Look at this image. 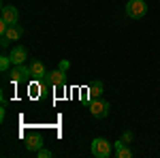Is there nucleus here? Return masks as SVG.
<instances>
[{"mask_svg":"<svg viewBox=\"0 0 160 158\" xmlns=\"http://www.w3.org/2000/svg\"><path fill=\"white\" fill-rule=\"evenodd\" d=\"M43 84H49L53 88H64L66 85V77H64V71L62 69H56V71H49L45 79H41Z\"/></svg>","mask_w":160,"mask_h":158,"instance_id":"nucleus-4","label":"nucleus"},{"mask_svg":"<svg viewBox=\"0 0 160 158\" xmlns=\"http://www.w3.org/2000/svg\"><path fill=\"white\" fill-rule=\"evenodd\" d=\"M102 96V81H94L88 88V100H96Z\"/></svg>","mask_w":160,"mask_h":158,"instance_id":"nucleus-11","label":"nucleus"},{"mask_svg":"<svg viewBox=\"0 0 160 158\" xmlns=\"http://www.w3.org/2000/svg\"><path fill=\"white\" fill-rule=\"evenodd\" d=\"M145 13H148V4L143 0H128L126 2V15L130 19H141V17H145Z\"/></svg>","mask_w":160,"mask_h":158,"instance_id":"nucleus-1","label":"nucleus"},{"mask_svg":"<svg viewBox=\"0 0 160 158\" xmlns=\"http://www.w3.org/2000/svg\"><path fill=\"white\" fill-rule=\"evenodd\" d=\"M115 156L118 158H130L132 156V150L128 147V143H124V141H115Z\"/></svg>","mask_w":160,"mask_h":158,"instance_id":"nucleus-12","label":"nucleus"},{"mask_svg":"<svg viewBox=\"0 0 160 158\" xmlns=\"http://www.w3.org/2000/svg\"><path fill=\"white\" fill-rule=\"evenodd\" d=\"M92 154L96 158H109L111 156V143L107 139H102V137L94 139L92 141Z\"/></svg>","mask_w":160,"mask_h":158,"instance_id":"nucleus-3","label":"nucleus"},{"mask_svg":"<svg viewBox=\"0 0 160 158\" xmlns=\"http://www.w3.org/2000/svg\"><path fill=\"white\" fill-rule=\"evenodd\" d=\"M9 43H11L9 38H7V37H2V41H0V45H2V47H9Z\"/></svg>","mask_w":160,"mask_h":158,"instance_id":"nucleus-17","label":"nucleus"},{"mask_svg":"<svg viewBox=\"0 0 160 158\" xmlns=\"http://www.w3.org/2000/svg\"><path fill=\"white\" fill-rule=\"evenodd\" d=\"M22 34H24V28H22L19 24H13V26H9V30H7L2 37H7L9 41H19Z\"/></svg>","mask_w":160,"mask_h":158,"instance_id":"nucleus-10","label":"nucleus"},{"mask_svg":"<svg viewBox=\"0 0 160 158\" xmlns=\"http://www.w3.org/2000/svg\"><path fill=\"white\" fill-rule=\"evenodd\" d=\"M11 60H13V66H17V64H24L26 58H28V49L24 47V45H15V47L11 49Z\"/></svg>","mask_w":160,"mask_h":158,"instance_id":"nucleus-7","label":"nucleus"},{"mask_svg":"<svg viewBox=\"0 0 160 158\" xmlns=\"http://www.w3.org/2000/svg\"><path fill=\"white\" fill-rule=\"evenodd\" d=\"M30 73L34 79H45L47 77V69L41 60H30Z\"/></svg>","mask_w":160,"mask_h":158,"instance_id":"nucleus-8","label":"nucleus"},{"mask_svg":"<svg viewBox=\"0 0 160 158\" xmlns=\"http://www.w3.org/2000/svg\"><path fill=\"white\" fill-rule=\"evenodd\" d=\"M68 66H71V62H68V60H62V62H60V66H58V69H62V71L66 73V71H68Z\"/></svg>","mask_w":160,"mask_h":158,"instance_id":"nucleus-15","label":"nucleus"},{"mask_svg":"<svg viewBox=\"0 0 160 158\" xmlns=\"http://www.w3.org/2000/svg\"><path fill=\"white\" fill-rule=\"evenodd\" d=\"M41 147H43V137L41 135H30L26 139V150L28 152H38Z\"/></svg>","mask_w":160,"mask_h":158,"instance_id":"nucleus-9","label":"nucleus"},{"mask_svg":"<svg viewBox=\"0 0 160 158\" xmlns=\"http://www.w3.org/2000/svg\"><path fill=\"white\" fill-rule=\"evenodd\" d=\"M11 64H13L11 56H4V54H2V56H0V71H2V73H7V71H9V66H11Z\"/></svg>","mask_w":160,"mask_h":158,"instance_id":"nucleus-13","label":"nucleus"},{"mask_svg":"<svg viewBox=\"0 0 160 158\" xmlns=\"http://www.w3.org/2000/svg\"><path fill=\"white\" fill-rule=\"evenodd\" d=\"M37 154H38V158H49V156H51V152H49V150H43V147L38 150Z\"/></svg>","mask_w":160,"mask_h":158,"instance_id":"nucleus-14","label":"nucleus"},{"mask_svg":"<svg viewBox=\"0 0 160 158\" xmlns=\"http://www.w3.org/2000/svg\"><path fill=\"white\" fill-rule=\"evenodd\" d=\"M122 141H124V143H130V141H132V133H130V130H128V133H124Z\"/></svg>","mask_w":160,"mask_h":158,"instance_id":"nucleus-16","label":"nucleus"},{"mask_svg":"<svg viewBox=\"0 0 160 158\" xmlns=\"http://www.w3.org/2000/svg\"><path fill=\"white\" fill-rule=\"evenodd\" d=\"M13 84H19V81H26V79H30L32 73H30V66H26V64H17V66H13V71L9 73Z\"/></svg>","mask_w":160,"mask_h":158,"instance_id":"nucleus-5","label":"nucleus"},{"mask_svg":"<svg viewBox=\"0 0 160 158\" xmlns=\"http://www.w3.org/2000/svg\"><path fill=\"white\" fill-rule=\"evenodd\" d=\"M109 109H111V105L107 103V100H102V98L90 100V113H92L94 118H98V120L107 118V115H109Z\"/></svg>","mask_w":160,"mask_h":158,"instance_id":"nucleus-2","label":"nucleus"},{"mask_svg":"<svg viewBox=\"0 0 160 158\" xmlns=\"http://www.w3.org/2000/svg\"><path fill=\"white\" fill-rule=\"evenodd\" d=\"M0 19L7 22L9 26H13V24H17L19 13H17V9H15L13 4H4V7H2V15H0Z\"/></svg>","mask_w":160,"mask_h":158,"instance_id":"nucleus-6","label":"nucleus"}]
</instances>
